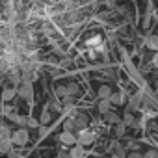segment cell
<instances>
[{
  "label": "cell",
  "instance_id": "cell-1",
  "mask_svg": "<svg viewBox=\"0 0 158 158\" xmlns=\"http://www.w3.org/2000/svg\"><path fill=\"white\" fill-rule=\"evenodd\" d=\"M17 95L21 97V99H24V101H32L34 99V82L32 80H26V78H23V82H21V86L17 88Z\"/></svg>",
  "mask_w": 158,
  "mask_h": 158
},
{
  "label": "cell",
  "instance_id": "cell-2",
  "mask_svg": "<svg viewBox=\"0 0 158 158\" xmlns=\"http://www.w3.org/2000/svg\"><path fill=\"white\" fill-rule=\"evenodd\" d=\"M28 139H30V134H28L26 127H21V128H17L15 132H11V141L17 143V145H26Z\"/></svg>",
  "mask_w": 158,
  "mask_h": 158
},
{
  "label": "cell",
  "instance_id": "cell-3",
  "mask_svg": "<svg viewBox=\"0 0 158 158\" xmlns=\"http://www.w3.org/2000/svg\"><path fill=\"white\" fill-rule=\"evenodd\" d=\"M97 139V132H93V130H80V132H78V138H76V141L78 143H82L84 147L86 145H91L93 141Z\"/></svg>",
  "mask_w": 158,
  "mask_h": 158
},
{
  "label": "cell",
  "instance_id": "cell-4",
  "mask_svg": "<svg viewBox=\"0 0 158 158\" xmlns=\"http://www.w3.org/2000/svg\"><path fill=\"white\" fill-rule=\"evenodd\" d=\"M143 95H145L143 91H136L134 95L128 97V110H130V112L141 108V104H143Z\"/></svg>",
  "mask_w": 158,
  "mask_h": 158
},
{
  "label": "cell",
  "instance_id": "cell-5",
  "mask_svg": "<svg viewBox=\"0 0 158 158\" xmlns=\"http://www.w3.org/2000/svg\"><path fill=\"white\" fill-rule=\"evenodd\" d=\"M69 156L71 158H84L86 156V149H84V145L82 143H74V145H71V149H69Z\"/></svg>",
  "mask_w": 158,
  "mask_h": 158
},
{
  "label": "cell",
  "instance_id": "cell-6",
  "mask_svg": "<svg viewBox=\"0 0 158 158\" xmlns=\"http://www.w3.org/2000/svg\"><path fill=\"white\" fill-rule=\"evenodd\" d=\"M58 141L60 143H63V145H74L76 143V136H74V132H67V130H63L60 136H58Z\"/></svg>",
  "mask_w": 158,
  "mask_h": 158
},
{
  "label": "cell",
  "instance_id": "cell-7",
  "mask_svg": "<svg viewBox=\"0 0 158 158\" xmlns=\"http://www.w3.org/2000/svg\"><path fill=\"white\" fill-rule=\"evenodd\" d=\"M110 102H112V106H121V104H125L127 102V97H125V93L123 91H117V93H112L110 97Z\"/></svg>",
  "mask_w": 158,
  "mask_h": 158
},
{
  "label": "cell",
  "instance_id": "cell-8",
  "mask_svg": "<svg viewBox=\"0 0 158 158\" xmlns=\"http://www.w3.org/2000/svg\"><path fill=\"white\" fill-rule=\"evenodd\" d=\"M102 119H104L106 123H110V125H115V123H119V121H121V115L110 110V112H106V114H102Z\"/></svg>",
  "mask_w": 158,
  "mask_h": 158
},
{
  "label": "cell",
  "instance_id": "cell-9",
  "mask_svg": "<svg viewBox=\"0 0 158 158\" xmlns=\"http://www.w3.org/2000/svg\"><path fill=\"white\" fill-rule=\"evenodd\" d=\"M97 110H99L101 115L106 114V112H110V110H112V102H110V99H101L99 104H97Z\"/></svg>",
  "mask_w": 158,
  "mask_h": 158
},
{
  "label": "cell",
  "instance_id": "cell-10",
  "mask_svg": "<svg viewBox=\"0 0 158 158\" xmlns=\"http://www.w3.org/2000/svg\"><path fill=\"white\" fill-rule=\"evenodd\" d=\"M145 45L151 48V50H158V35L156 34H149L145 37Z\"/></svg>",
  "mask_w": 158,
  "mask_h": 158
},
{
  "label": "cell",
  "instance_id": "cell-11",
  "mask_svg": "<svg viewBox=\"0 0 158 158\" xmlns=\"http://www.w3.org/2000/svg\"><path fill=\"white\" fill-rule=\"evenodd\" d=\"M11 147H13V141H11V138L0 139V152H2V154H8V152H11Z\"/></svg>",
  "mask_w": 158,
  "mask_h": 158
},
{
  "label": "cell",
  "instance_id": "cell-12",
  "mask_svg": "<svg viewBox=\"0 0 158 158\" xmlns=\"http://www.w3.org/2000/svg\"><path fill=\"white\" fill-rule=\"evenodd\" d=\"M110 151H114L115 154H119V156L127 158V151H125V147H123L119 141H112V143H110Z\"/></svg>",
  "mask_w": 158,
  "mask_h": 158
},
{
  "label": "cell",
  "instance_id": "cell-13",
  "mask_svg": "<svg viewBox=\"0 0 158 158\" xmlns=\"http://www.w3.org/2000/svg\"><path fill=\"white\" fill-rule=\"evenodd\" d=\"M15 95H17V88H4V89H2V101H4V102L11 101Z\"/></svg>",
  "mask_w": 158,
  "mask_h": 158
},
{
  "label": "cell",
  "instance_id": "cell-14",
  "mask_svg": "<svg viewBox=\"0 0 158 158\" xmlns=\"http://www.w3.org/2000/svg\"><path fill=\"white\" fill-rule=\"evenodd\" d=\"M127 125L123 123V121H119V123H115V127H114V134H115V138H123L125 134H127Z\"/></svg>",
  "mask_w": 158,
  "mask_h": 158
},
{
  "label": "cell",
  "instance_id": "cell-15",
  "mask_svg": "<svg viewBox=\"0 0 158 158\" xmlns=\"http://www.w3.org/2000/svg\"><path fill=\"white\" fill-rule=\"evenodd\" d=\"M99 99H108L110 95H112V88H110V84H102L101 88H99Z\"/></svg>",
  "mask_w": 158,
  "mask_h": 158
},
{
  "label": "cell",
  "instance_id": "cell-16",
  "mask_svg": "<svg viewBox=\"0 0 158 158\" xmlns=\"http://www.w3.org/2000/svg\"><path fill=\"white\" fill-rule=\"evenodd\" d=\"M123 123L127 125V127H134V123H136V117H134V114L128 110L125 115H123Z\"/></svg>",
  "mask_w": 158,
  "mask_h": 158
},
{
  "label": "cell",
  "instance_id": "cell-17",
  "mask_svg": "<svg viewBox=\"0 0 158 158\" xmlns=\"http://www.w3.org/2000/svg\"><path fill=\"white\" fill-rule=\"evenodd\" d=\"M6 138H11V128L6 125H0V139H6Z\"/></svg>",
  "mask_w": 158,
  "mask_h": 158
},
{
  "label": "cell",
  "instance_id": "cell-18",
  "mask_svg": "<svg viewBox=\"0 0 158 158\" xmlns=\"http://www.w3.org/2000/svg\"><path fill=\"white\" fill-rule=\"evenodd\" d=\"M74 101H76L74 95H63V97H61V106H73Z\"/></svg>",
  "mask_w": 158,
  "mask_h": 158
},
{
  "label": "cell",
  "instance_id": "cell-19",
  "mask_svg": "<svg viewBox=\"0 0 158 158\" xmlns=\"http://www.w3.org/2000/svg\"><path fill=\"white\" fill-rule=\"evenodd\" d=\"M65 88H67V95H74V97L78 95V84H74V82H69Z\"/></svg>",
  "mask_w": 158,
  "mask_h": 158
},
{
  "label": "cell",
  "instance_id": "cell-20",
  "mask_svg": "<svg viewBox=\"0 0 158 158\" xmlns=\"http://www.w3.org/2000/svg\"><path fill=\"white\" fill-rule=\"evenodd\" d=\"M61 128H63V130H67V132H74V121H73L71 117H69V119H65Z\"/></svg>",
  "mask_w": 158,
  "mask_h": 158
},
{
  "label": "cell",
  "instance_id": "cell-21",
  "mask_svg": "<svg viewBox=\"0 0 158 158\" xmlns=\"http://www.w3.org/2000/svg\"><path fill=\"white\" fill-rule=\"evenodd\" d=\"M101 43H102L101 35H93V37H89V39H88V47H99Z\"/></svg>",
  "mask_w": 158,
  "mask_h": 158
},
{
  "label": "cell",
  "instance_id": "cell-22",
  "mask_svg": "<svg viewBox=\"0 0 158 158\" xmlns=\"http://www.w3.org/2000/svg\"><path fill=\"white\" fill-rule=\"evenodd\" d=\"M50 123V112L45 108V112H43V115H41V125H48Z\"/></svg>",
  "mask_w": 158,
  "mask_h": 158
},
{
  "label": "cell",
  "instance_id": "cell-23",
  "mask_svg": "<svg viewBox=\"0 0 158 158\" xmlns=\"http://www.w3.org/2000/svg\"><path fill=\"white\" fill-rule=\"evenodd\" d=\"M26 127H30V128H35V127H39V123H37L34 117H26Z\"/></svg>",
  "mask_w": 158,
  "mask_h": 158
},
{
  "label": "cell",
  "instance_id": "cell-24",
  "mask_svg": "<svg viewBox=\"0 0 158 158\" xmlns=\"http://www.w3.org/2000/svg\"><path fill=\"white\" fill-rule=\"evenodd\" d=\"M56 158H71V156H69V151H67L65 147H61V149L58 151V156H56Z\"/></svg>",
  "mask_w": 158,
  "mask_h": 158
},
{
  "label": "cell",
  "instance_id": "cell-25",
  "mask_svg": "<svg viewBox=\"0 0 158 158\" xmlns=\"http://www.w3.org/2000/svg\"><path fill=\"white\" fill-rule=\"evenodd\" d=\"M56 93H58L60 97H63V95H67V88H65V86H58V88H56Z\"/></svg>",
  "mask_w": 158,
  "mask_h": 158
},
{
  "label": "cell",
  "instance_id": "cell-26",
  "mask_svg": "<svg viewBox=\"0 0 158 158\" xmlns=\"http://www.w3.org/2000/svg\"><path fill=\"white\" fill-rule=\"evenodd\" d=\"M143 158H158V152L152 149V151H147L145 154H143Z\"/></svg>",
  "mask_w": 158,
  "mask_h": 158
},
{
  "label": "cell",
  "instance_id": "cell-27",
  "mask_svg": "<svg viewBox=\"0 0 158 158\" xmlns=\"http://www.w3.org/2000/svg\"><path fill=\"white\" fill-rule=\"evenodd\" d=\"M127 158H143V154H141V152H138V151H132Z\"/></svg>",
  "mask_w": 158,
  "mask_h": 158
},
{
  "label": "cell",
  "instance_id": "cell-28",
  "mask_svg": "<svg viewBox=\"0 0 158 158\" xmlns=\"http://www.w3.org/2000/svg\"><path fill=\"white\" fill-rule=\"evenodd\" d=\"M151 65H152L154 69H158V52L152 56V60H151Z\"/></svg>",
  "mask_w": 158,
  "mask_h": 158
},
{
  "label": "cell",
  "instance_id": "cell-29",
  "mask_svg": "<svg viewBox=\"0 0 158 158\" xmlns=\"http://www.w3.org/2000/svg\"><path fill=\"white\" fill-rule=\"evenodd\" d=\"M110 158H123V156H119V154H115V152H114V154H112Z\"/></svg>",
  "mask_w": 158,
  "mask_h": 158
}]
</instances>
